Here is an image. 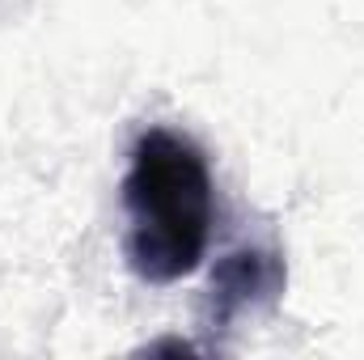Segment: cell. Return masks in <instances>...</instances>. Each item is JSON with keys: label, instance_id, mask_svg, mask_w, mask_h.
Wrapping results in <instances>:
<instances>
[{"label": "cell", "instance_id": "cell-1", "mask_svg": "<svg viewBox=\"0 0 364 360\" xmlns=\"http://www.w3.org/2000/svg\"><path fill=\"white\" fill-rule=\"evenodd\" d=\"M136 212V259L149 275H178L195 268L208 233V174L178 136H149L127 182Z\"/></svg>", "mask_w": 364, "mask_h": 360}]
</instances>
